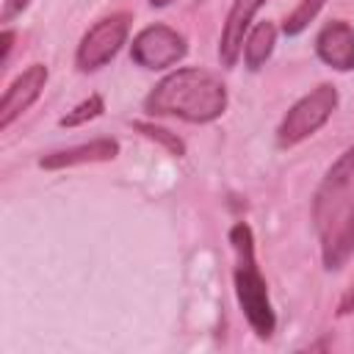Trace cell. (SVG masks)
I'll return each instance as SVG.
<instances>
[{
	"instance_id": "15",
	"label": "cell",
	"mask_w": 354,
	"mask_h": 354,
	"mask_svg": "<svg viewBox=\"0 0 354 354\" xmlns=\"http://www.w3.org/2000/svg\"><path fill=\"white\" fill-rule=\"evenodd\" d=\"M28 6H30V0H3L0 19H3V22H11V19H14V17H19Z\"/></svg>"
},
{
	"instance_id": "10",
	"label": "cell",
	"mask_w": 354,
	"mask_h": 354,
	"mask_svg": "<svg viewBox=\"0 0 354 354\" xmlns=\"http://www.w3.org/2000/svg\"><path fill=\"white\" fill-rule=\"evenodd\" d=\"M119 155V141L116 138H94L77 147H66V149H55L39 158V166L47 171H58V169H69V166H83V163H105L113 160Z\"/></svg>"
},
{
	"instance_id": "4",
	"label": "cell",
	"mask_w": 354,
	"mask_h": 354,
	"mask_svg": "<svg viewBox=\"0 0 354 354\" xmlns=\"http://www.w3.org/2000/svg\"><path fill=\"white\" fill-rule=\"evenodd\" d=\"M337 102H340V97L332 83H321L313 91H307L304 97H299L288 108V113L282 116V122L277 127V136H274L277 147L290 149V147L301 144L304 138H310L313 133H318L337 111Z\"/></svg>"
},
{
	"instance_id": "16",
	"label": "cell",
	"mask_w": 354,
	"mask_h": 354,
	"mask_svg": "<svg viewBox=\"0 0 354 354\" xmlns=\"http://www.w3.org/2000/svg\"><path fill=\"white\" fill-rule=\"evenodd\" d=\"M11 44H14V30H11V28H6V30L0 33V61H6V58H8Z\"/></svg>"
},
{
	"instance_id": "9",
	"label": "cell",
	"mask_w": 354,
	"mask_h": 354,
	"mask_svg": "<svg viewBox=\"0 0 354 354\" xmlns=\"http://www.w3.org/2000/svg\"><path fill=\"white\" fill-rule=\"evenodd\" d=\"M315 55L335 72L354 69V28L346 19L326 22L315 36Z\"/></svg>"
},
{
	"instance_id": "13",
	"label": "cell",
	"mask_w": 354,
	"mask_h": 354,
	"mask_svg": "<svg viewBox=\"0 0 354 354\" xmlns=\"http://www.w3.org/2000/svg\"><path fill=\"white\" fill-rule=\"evenodd\" d=\"M133 130H138L144 138H149V141H158L163 149H169L174 158H183L185 155V141L177 136V133H171V130H166V127H160V124H152V122H133Z\"/></svg>"
},
{
	"instance_id": "6",
	"label": "cell",
	"mask_w": 354,
	"mask_h": 354,
	"mask_svg": "<svg viewBox=\"0 0 354 354\" xmlns=\"http://www.w3.org/2000/svg\"><path fill=\"white\" fill-rule=\"evenodd\" d=\"M185 53H188L185 36L169 25H147L133 36L130 44V61L149 72H160L180 64Z\"/></svg>"
},
{
	"instance_id": "18",
	"label": "cell",
	"mask_w": 354,
	"mask_h": 354,
	"mask_svg": "<svg viewBox=\"0 0 354 354\" xmlns=\"http://www.w3.org/2000/svg\"><path fill=\"white\" fill-rule=\"evenodd\" d=\"M171 0H149V6H155V8H163V6H169Z\"/></svg>"
},
{
	"instance_id": "3",
	"label": "cell",
	"mask_w": 354,
	"mask_h": 354,
	"mask_svg": "<svg viewBox=\"0 0 354 354\" xmlns=\"http://www.w3.org/2000/svg\"><path fill=\"white\" fill-rule=\"evenodd\" d=\"M230 243L235 252V296L241 304V313L246 318V324L252 326V332L260 340H268L277 329V313L271 307V296H268V285L260 274L257 257H254V235L252 227L246 221L232 224L230 230Z\"/></svg>"
},
{
	"instance_id": "14",
	"label": "cell",
	"mask_w": 354,
	"mask_h": 354,
	"mask_svg": "<svg viewBox=\"0 0 354 354\" xmlns=\"http://www.w3.org/2000/svg\"><path fill=\"white\" fill-rule=\"evenodd\" d=\"M324 3H326V0H299V6L285 17L282 33H285V36H299V33L318 17V11L324 8Z\"/></svg>"
},
{
	"instance_id": "12",
	"label": "cell",
	"mask_w": 354,
	"mask_h": 354,
	"mask_svg": "<svg viewBox=\"0 0 354 354\" xmlns=\"http://www.w3.org/2000/svg\"><path fill=\"white\" fill-rule=\"evenodd\" d=\"M102 111H105L102 94H88V97L80 100L72 111H66V113L58 119V124H61V127H80V124H86V122L102 116Z\"/></svg>"
},
{
	"instance_id": "7",
	"label": "cell",
	"mask_w": 354,
	"mask_h": 354,
	"mask_svg": "<svg viewBox=\"0 0 354 354\" xmlns=\"http://www.w3.org/2000/svg\"><path fill=\"white\" fill-rule=\"evenodd\" d=\"M47 77H50V69L44 64H30L25 72H19L8 83V88L3 91V100H0V130H8L41 97Z\"/></svg>"
},
{
	"instance_id": "1",
	"label": "cell",
	"mask_w": 354,
	"mask_h": 354,
	"mask_svg": "<svg viewBox=\"0 0 354 354\" xmlns=\"http://www.w3.org/2000/svg\"><path fill=\"white\" fill-rule=\"evenodd\" d=\"M313 221L321 238L324 268H343L354 254V147H348L324 174L313 199Z\"/></svg>"
},
{
	"instance_id": "11",
	"label": "cell",
	"mask_w": 354,
	"mask_h": 354,
	"mask_svg": "<svg viewBox=\"0 0 354 354\" xmlns=\"http://www.w3.org/2000/svg\"><path fill=\"white\" fill-rule=\"evenodd\" d=\"M274 44H277V25L271 19L266 22H257L249 33H246V41H243V64L246 69L257 72L274 53Z\"/></svg>"
},
{
	"instance_id": "17",
	"label": "cell",
	"mask_w": 354,
	"mask_h": 354,
	"mask_svg": "<svg viewBox=\"0 0 354 354\" xmlns=\"http://www.w3.org/2000/svg\"><path fill=\"white\" fill-rule=\"evenodd\" d=\"M348 313H354V285L346 290V296H343V301L337 307V315H348Z\"/></svg>"
},
{
	"instance_id": "2",
	"label": "cell",
	"mask_w": 354,
	"mask_h": 354,
	"mask_svg": "<svg viewBox=\"0 0 354 354\" xmlns=\"http://www.w3.org/2000/svg\"><path fill=\"white\" fill-rule=\"evenodd\" d=\"M227 102V86L218 75L199 66H183L152 86L144 97V111L149 116H174L191 124H207L224 116Z\"/></svg>"
},
{
	"instance_id": "5",
	"label": "cell",
	"mask_w": 354,
	"mask_h": 354,
	"mask_svg": "<svg viewBox=\"0 0 354 354\" xmlns=\"http://www.w3.org/2000/svg\"><path fill=\"white\" fill-rule=\"evenodd\" d=\"M130 22L133 17L127 11H116L111 17L97 19L80 39L77 50H75V64L80 72H94L100 66H105L108 61L116 58V53L124 47L127 36H130Z\"/></svg>"
},
{
	"instance_id": "8",
	"label": "cell",
	"mask_w": 354,
	"mask_h": 354,
	"mask_svg": "<svg viewBox=\"0 0 354 354\" xmlns=\"http://www.w3.org/2000/svg\"><path fill=\"white\" fill-rule=\"evenodd\" d=\"M266 6V0H232L227 22L221 28V39H218V61L224 66H235L238 58L243 55V41L252 25V17Z\"/></svg>"
}]
</instances>
